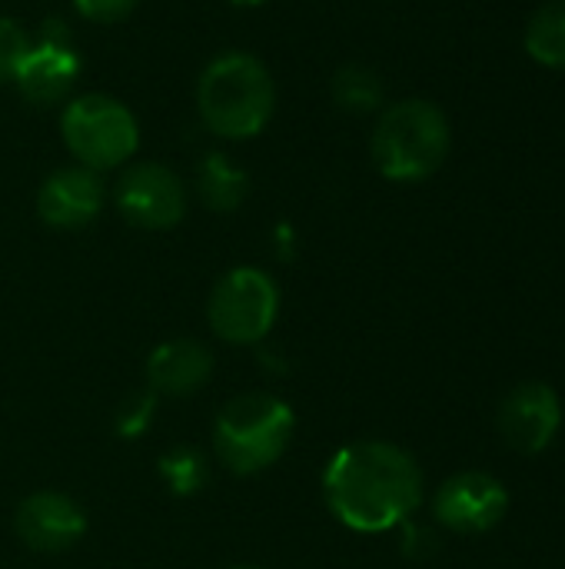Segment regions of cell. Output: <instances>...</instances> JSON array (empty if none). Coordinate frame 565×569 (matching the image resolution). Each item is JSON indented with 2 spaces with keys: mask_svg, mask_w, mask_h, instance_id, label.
Returning a JSON list of instances; mask_svg holds the SVG:
<instances>
[{
  "mask_svg": "<svg viewBox=\"0 0 565 569\" xmlns=\"http://www.w3.org/2000/svg\"><path fill=\"white\" fill-rule=\"evenodd\" d=\"M323 497L343 527L356 533H386L416 513L423 500V473L403 447L360 440L330 460Z\"/></svg>",
  "mask_w": 565,
  "mask_h": 569,
  "instance_id": "cell-1",
  "label": "cell"
},
{
  "mask_svg": "<svg viewBox=\"0 0 565 569\" xmlns=\"http://www.w3.org/2000/svg\"><path fill=\"white\" fill-rule=\"evenodd\" d=\"M276 87L270 70L250 53L216 57L196 87V107L203 123L230 140L256 137L273 117Z\"/></svg>",
  "mask_w": 565,
  "mask_h": 569,
  "instance_id": "cell-2",
  "label": "cell"
},
{
  "mask_svg": "<svg viewBox=\"0 0 565 569\" xmlns=\"http://www.w3.org/2000/svg\"><path fill=\"white\" fill-rule=\"evenodd\" d=\"M296 413L273 393H243L223 407L213 427L220 463L236 477L270 470L293 443Z\"/></svg>",
  "mask_w": 565,
  "mask_h": 569,
  "instance_id": "cell-3",
  "label": "cell"
},
{
  "mask_svg": "<svg viewBox=\"0 0 565 569\" xmlns=\"http://www.w3.org/2000/svg\"><path fill=\"white\" fill-rule=\"evenodd\" d=\"M450 153V123L430 100L393 103L373 133V160L383 177L410 183L440 170Z\"/></svg>",
  "mask_w": 565,
  "mask_h": 569,
  "instance_id": "cell-4",
  "label": "cell"
},
{
  "mask_svg": "<svg viewBox=\"0 0 565 569\" xmlns=\"http://www.w3.org/2000/svg\"><path fill=\"white\" fill-rule=\"evenodd\" d=\"M63 140L70 153L80 160V167L90 170H110L133 157L140 143L137 117L113 97L87 93L67 103L60 117Z\"/></svg>",
  "mask_w": 565,
  "mask_h": 569,
  "instance_id": "cell-5",
  "label": "cell"
},
{
  "mask_svg": "<svg viewBox=\"0 0 565 569\" xmlns=\"http://www.w3.org/2000/svg\"><path fill=\"white\" fill-rule=\"evenodd\" d=\"M280 313V290L270 273L256 267L230 270L210 293L206 317L220 340L233 347L260 343Z\"/></svg>",
  "mask_w": 565,
  "mask_h": 569,
  "instance_id": "cell-6",
  "label": "cell"
},
{
  "mask_svg": "<svg viewBox=\"0 0 565 569\" xmlns=\"http://www.w3.org/2000/svg\"><path fill=\"white\" fill-rule=\"evenodd\" d=\"M117 210L143 230H170L186 213V190L180 177L163 163H137L130 167L117 190Z\"/></svg>",
  "mask_w": 565,
  "mask_h": 569,
  "instance_id": "cell-7",
  "label": "cell"
},
{
  "mask_svg": "<svg viewBox=\"0 0 565 569\" xmlns=\"http://www.w3.org/2000/svg\"><path fill=\"white\" fill-rule=\"evenodd\" d=\"M509 510V493L503 487V480L480 473V470H466L450 477L433 500V513L436 520L453 530V533H486L493 530Z\"/></svg>",
  "mask_w": 565,
  "mask_h": 569,
  "instance_id": "cell-8",
  "label": "cell"
},
{
  "mask_svg": "<svg viewBox=\"0 0 565 569\" xmlns=\"http://www.w3.org/2000/svg\"><path fill=\"white\" fill-rule=\"evenodd\" d=\"M496 423L509 450L533 457V453H543L556 440L563 427V403L549 383L529 380L506 393Z\"/></svg>",
  "mask_w": 565,
  "mask_h": 569,
  "instance_id": "cell-9",
  "label": "cell"
},
{
  "mask_svg": "<svg viewBox=\"0 0 565 569\" xmlns=\"http://www.w3.org/2000/svg\"><path fill=\"white\" fill-rule=\"evenodd\" d=\"M80 73V57L70 43V33L60 23H47L40 40L30 43V50L23 53L20 67H17V87L20 93L37 103V107H50L57 100H63L73 87Z\"/></svg>",
  "mask_w": 565,
  "mask_h": 569,
  "instance_id": "cell-10",
  "label": "cell"
},
{
  "mask_svg": "<svg viewBox=\"0 0 565 569\" xmlns=\"http://www.w3.org/2000/svg\"><path fill=\"white\" fill-rule=\"evenodd\" d=\"M13 527H17V537L30 550L63 553L87 533V517L70 497L57 490H40V493H30L17 507Z\"/></svg>",
  "mask_w": 565,
  "mask_h": 569,
  "instance_id": "cell-11",
  "label": "cell"
},
{
  "mask_svg": "<svg viewBox=\"0 0 565 569\" xmlns=\"http://www.w3.org/2000/svg\"><path fill=\"white\" fill-rule=\"evenodd\" d=\"M103 180L90 167H67L43 180L37 193V210L43 223L57 230H77L87 227L103 210Z\"/></svg>",
  "mask_w": 565,
  "mask_h": 569,
  "instance_id": "cell-12",
  "label": "cell"
},
{
  "mask_svg": "<svg viewBox=\"0 0 565 569\" xmlns=\"http://www.w3.org/2000/svg\"><path fill=\"white\" fill-rule=\"evenodd\" d=\"M213 373V353L196 340H170L147 360V383L163 397H190L206 387Z\"/></svg>",
  "mask_w": 565,
  "mask_h": 569,
  "instance_id": "cell-13",
  "label": "cell"
},
{
  "mask_svg": "<svg viewBox=\"0 0 565 569\" xmlns=\"http://www.w3.org/2000/svg\"><path fill=\"white\" fill-rule=\"evenodd\" d=\"M200 197L213 210H236L246 197V173L236 170L223 153H210L200 163Z\"/></svg>",
  "mask_w": 565,
  "mask_h": 569,
  "instance_id": "cell-14",
  "label": "cell"
},
{
  "mask_svg": "<svg viewBox=\"0 0 565 569\" xmlns=\"http://www.w3.org/2000/svg\"><path fill=\"white\" fill-rule=\"evenodd\" d=\"M526 50L546 67H565V0L546 3L533 17L526 30Z\"/></svg>",
  "mask_w": 565,
  "mask_h": 569,
  "instance_id": "cell-15",
  "label": "cell"
},
{
  "mask_svg": "<svg viewBox=\"0 0 565 569\" xmlns=\"http://www.w3.org/2000/svg\"><path fill=\"white\" fill-rule=\"evenodd\" d=\"M333 97L343 110H353V113H366V110H376L380 100H383V83L373 70L366 67H343L336 77H333Z\"/></svg>",
  "mask_w": 565,
  "mask_h": 569,
  "instance_id": "cell-16",
  "label": "cell"
},
{
  "mask_svg": "<svg viewBox=\"0 0 565 569\" xmlns=\"http://www.w3.org/2000/svg\"><path fill=\"white\" fill-rule=\"evenodd\" d=\"M160 477L170 483L173 493L186 497V493H196V490L203 487V480H206V463H203V457L193 453V450H176V453H170V457L160 460Z\"/></svg>",
  "mask_w": 565,
  "mask_h": 569,
  "instance_id": "cell-17",
  "label": "cell"
},
{
  "mask_svg": "<svg viewBox=\"0 0 565 569\" xmlns=\"http://www.w3.org/2000/svg\"><path fill=\"white\" fill-rule=\"evenodd\" d=\"M27 50H30V40H27L23 27L17 20L0 17V83L17 77V67Z\"/></svg>",
  "mask_w": 565,
  "mask_h": 569,
  "instance_id": "cell-18",
  "label": "cell"
},
{
  "mask_svg": "<svg viewBox=\"0 0 565 569\" xmlns=\"http://www.w3.org/2000/svg\"><path fill=\"white\" fill-rule=\"evenodd\" d=\"M73 3H77V10H80L87 20H93V23L123 20V17L137 7V0H73Z\"/></svg>",
  "mask_w": 565,
  "mask_h": 569,
  "instance_id": "cell-19",
  "label": "cell"
},
{
  "mask_svg": "<svg viewBox=\"0 0 565 569\" xmlns=\"http://www.w3.org/2000/svg\"><path fill=\"white\" fill-rule=\"evenodd\" d=\"M233 3H240V7H256V3H263V0H233Z\"/></svg>",
  "mask_w": 565,
  "mask_h": 569,
  "instance_id": "cell-20",
  "label": "cell"
},
{
  "mask_svg": "<svg viewBox=\"0 0 565 569\" xmlns=\"http://www.w3.org/2000/svg\"><path fill=\"white\" fill-rule=\"evenodd\" d=\"M236 569H256V567H236Z\"/></svg>",
  "mask_w": 565,
  "mask_h": 569,
  "instance_id": "cell-21",
  "label": "cell"
}]
</instances>
